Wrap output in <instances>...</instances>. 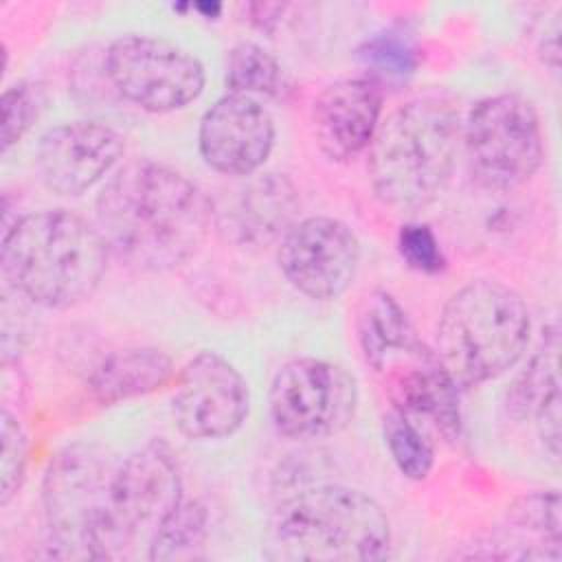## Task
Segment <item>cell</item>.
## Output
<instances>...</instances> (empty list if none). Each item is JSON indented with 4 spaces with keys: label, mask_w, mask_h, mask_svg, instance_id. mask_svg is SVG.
I'll list each match as a JSON object with an SVG mask.
<instances>
[{
    "label": "cell",
    "mask_w": 562,
    "mask_h": 562,
    "mask_svg": "<svg viewBox=\"0 0 562 562\" xmlns=\"http://www.w3.org/2000/svg\"><path fill=\"white\" fill-rule=\"evenodd\" d=\"M213 206L178 169L138 158L123 165L97 198V228L116 259L145 272L189 261L206 239Z\"/></svg>",
    "instance_id": "cell-1"
},
{
    "label": "cell",
    "mask_w": 562,
    "mask_h": 562,
    "mask_svg": "<svg viewBox=\"0 0 562 562\" xmlns=\"http://www.w3.org/2000/svg\"><path fill=\"white\" fill-rule=\"evenodd\" d=\"M110 250L97 226L66 209L29 213L2 237V272L24 299L64 310L94 294Z\"/></svg>",
    "instance_id": "cell-2"
},
{
    "label": "cell",
    "mask_w": 562,
    "mask_h": 562,
    "mask_svg": "<svg viewBox=\"0 0 562 562\" xmlns=\"http://www.w3.org/2000/svg\"><path fill=\"white\" fill-rule=\"evenodd\" d=\"M461 132L459 110L439 97H419L393 110L369 145L375 195L404 213L435 202L450 180Z\"/></svg>",
    "instance_id": "cell-3"
},
{
    "label": "cell",
    "mask_w": 562,
    "mask_h": 562,
    "mask_svg": "<svg viewBox=\"0 0 562 562\" xmlns=\"http://www.w3.org/2000/svg\"><path fill=\"white\" fill-rule=\"evenodd\" d=\"M391 553L384 509L364 492L314 485L290 496L274 514L266 555L272 560L369 562Z\"/></svg>",
    "instance_id": "cell-4"
},
{
    "label": "cell",
    "mask_w": 562,
    "mask_h": 562,
    "mask_svg": "<svg viewBox=\"0 0 562 562\" xmlns=\"http://www.w3.org/2000/svg\"><path fill=\"white\" fill-rule=\"evenodd\" d=\"M529 334L522 296L501 281L476 279L446 301L435 356L454 384L468 389L512 369L527 351Z\"/></svg>",
    "instance_id": "cell-5"
},
{
    "label": "cell",
    "mask_w": 562,
    "mask_h": 562,
    "mask_svg": "<svg viewBox=\"0 0 562 562\" xmlns=\"http://www.w3.org/2000/svg\"><path fill=\"white\" fill-rule=\"evenodd\" d=\"M116 465L94 443L59 450L44 474L42 503L53 558L105 560L103 536Z\"/></svg>",
    "instance_id": "cell-6"
},
{
    "label": "cell",
    "mask_w": 562,
    "mask_h": 562,
    "mask_svg": "<svg viewBox=\"0 0 562 562\" xmlns=\"http://www.w3.org/2000/svg\"><path fill=\"white\" fill-rule=\"evenodd\" d=\"M182 503V476L171 448L154 439L125 457L110 485L103 553L105 560L130 558L149 544Z\"/></svg>",
    "instance_id": "cell-7"
},
{
    "label": "cell",
    "mask_w": 562,
    "mask_h": 562,
    "mask_svg": "<svg viewBox=\"0 0 562 562\" xmlns=\"http://www.w3.org/2000/svg\"><path fill=\"white\" fill-rule=\"evenodd\" d=\"M472 176L492 191H512L533 178L544 158L536 108L520 94L479 101L463 125Z\"/></svg>",
    "instance_id": "cell-8"
},
{
    "label": "cell",
    "mask_w": 562,
    "mask_h": 562,
    "mask_svg": "<svg viewBox=\"0 0 562 562\" xmlns=\"http://www.w3.org/2000/svg\"><path fill=\"white\" fill-rule=\"evenodd\" d=\"M105 75L130 103L165 114L187 108L204 90V66L165 37L130 33L105 53Z\"/></svg>",
    "instance_id": "cell-9"
},
{
    "label": "cell",
    "mask_w": 562,
    "mask_h": 562,
    "mask_svg": "<svg viewBox=\"0 0 562 562\" xmlns=\"http://www.w3.org/2000/svg\"><path fill=\"white\" fill-rule=\"evenodd\" d=\"M268 404L272 424L283 437L321 439L353 419L358 386L336 362L294 358L274 373Z\"/></svg>",
    "instance_id": "cell-10"
},
{
    "label": "cell",
    "mask_w": 562,
    "mask_h": 562,
    "mask_svg": "<svg viewBox=\"0 0 562 562\" xmlns=\"http://www.w3.org/2000/svg\"><path fill=\"white\" fill-rule=\"evenodd\" d=\"M248 411L244 375L215 351L193 356L176 378L171 413L189 439H224L246 422Z\"/></svg>",
    "instance_id": "cell-11"
},
{
    "label": "cell",
    "mask_w": 562,
    "mask_h": 562,
    "mask_svg": "<svg viewBox=\"0 0 562 562\" xmlns=\"http://www.w3.org/2000/svg\"><path fill=\"white\" fill-rule=\"evenodd\" d=\"M279 268L288 283L314 301L340 296L358 272L360 241L334 217H305L281 237Z\"/></svg>",
    "instance_id": "cell-12"
},
{
    "label": "cell",
    "mask_w": 562,
    "mask_h": 562,
    "mask_svg": "<svg viewBox=\"0 0 562 562\" xmlns=\"http://www.w3.org/2000/svg\"><path fill=\"white\" fill-rule=\"evenodd\" d=\"M125 143L101 121H70L50 127L37 145V173L57 195H81L121 160Z\"/></svg>",
    "instance_id": "cell-13"
},
{
    "label": "cell",
    "mask_w": 562,
    "mask_h": 562,
    "mask_svg": "<svg viewBox=\"0 0 562 562\" xmlns=\"http://www.w3.org/2000/svg\"><path fill=\"white\" fill-rule=\"evenodd\" d=\"M198 145L211 169L226 176H250L272 151L274 123L259 99L228 92L204 112Z\"/></svg>",
    "instance_id": "cell-14"
},
{
    "label": "cell",
    "mask_w": 562,
    "mask_h": 562,
    "mask_svg": "<svg viewBox=\"0 0 562 562\" xmlns=\"http://www.w3.org/2000/svg\"><path fill=\"white\" fill-rule=\"evenodd\" d=\"M382 371H386V391L395 411L408 419H426L446 439L459 437V386L441 367L435 351L424 345L393 358Z\"/></svg>",
    "instance_id": "cell-15"
},
{
    "label": "cell",
    "mask_w": 562,
    "mask_h": 562,
    "mask_svg": "<svg viewBox=\"0 0 562 562\" xmlns=\"http://www.w3.org/2000/svg\"><path fill=\"white\" fill-rule=\"evenodd\" d=\"M382 114V88L367 77L340 79L321 90L312 105V125L321 151L347 160L367 149Z\"/></svg>",
    "instance_id": "cell-16"
},
{
    "label": "cell",
    "mask_w": 562,
    "mask_h": 562,
    "mask_svg": "<svg viewBox=\"0 0 562 562\" xmlns=\"http://www.w3.org/2000/svg\"><path fill=\"white\" fill-rule=\"evenodd\" d=\"M171 378L173 362L162 349L132 347L105 356L88 375V389L99 404L110 406L162 389Z\"/></svg>",
    "instance_id": "cell-17"
},
{
    "label": "cell",
    "mask_w": 562,
    "mask_h": 562,
    "mask_svg": "<svg viewBox=\"0 0 562 562\" xmlns=\"http://www.w3.org/2000/svg\"><path fill=\"white\" fill-rule=\"evenodd\" d=\"M299 198L292 182L281 173L250 180L231 211V228L248 244H268L283 237L294 224Z\"/></svg>",
    "instance_id": "cell-18"
},
{
    "label": "cell",
    "mask_w": 562,
    "mask_h": 562,
    "mask_svg": "<svg viewBox=\"0 0 562 562\" xmlns=\"http://www.w3.org/2000/svg\"><path fill=\"white\" fill-rule=\"evenodd\" d=\"M358 336H360L364 360L375 371H382V367L393 358L424 347L406 312L389 292H382V290L369 296L360 314Z\"/></svg>",
    "instance_id": "cell-19"
},
{
    "label": "cell",
    "mask_w": 562,
    "mask_h": 562,
    "mask_svg": "<svg viewBox=\"0 0 562 562\" xmlns=\"http://www.w3.org/2000/svg\"><path fill=\"white\" fill-rule=\"evenodd\" d=\"M358 59L367 68L373 83H406L419 64V48L402 29H384L358 48Z\"/></svg>",
    "instance_id": "cell-20"
},
{
    "label": "cell",
    "mask_w": 562,
    "mask_h": 562,
    "mask_svg": "<svg viewBox=\"0 0 562 562\" xmlns=\"http://www.w3.org/2000/svg\"><path fill=\"white\" fill-rule=\"evenodd\" d=\"M224 81L231 94L274 97L281 92L283 72L266 48L255 42H241L228 50Z\"/></svg>",
    "instance_id": "cell-21"
},
{
    "label": "cell",
    "mask_w": 562,
    "mask_h": 562,
    "mask_svg": "<svg viewBox=\"0 0 562 562\" xmlns=\"http://www.w3.org/2000/svg\"><path fill=\"white\" fill-rule=\"evenodd\" d=\"M209 533V512L200 501H182L154 536L149 560L195 558Z\"/></svg>",
    "instance_id": "cell-22"
},
{
    "label": "cell",
    "mask_w": 562,
    "mask_h": 562,
    "mask_svg": "<svg viewBox=\"0 0 562 562\" xmlns=\"http://www.w3.org/2000/svg\"><path fill=\"white\" fill-rule=\"evenodd\" d=\"M558 351H560V336L558 329H547V336L529 360L527 369L516 378L509 389V408L516 417H525L533 413V408L555 389H560L558 375Z\"/></svg>",
    "instance_id": "cell-23"
},
{
    "label": "cell",
    "mask_w": 562,
    "mask_h": 562,
    "mask_svg": "<svg viewBox=\"0 0 562 562\" xmlns=\"http://www.w3.org/2000/svg\"><path fill=\"white\" fill-rule=\"evenodd\" d=\"M382 430L397 470L406 479L424 481L435 465V448L430 439L422 432V428L393 408L389 415H384Z\"/></svg>",
    "instance_id": "cell-24"
},
{
    "label": "cell",
    "mask_w": 562,
    "mask_h": 562,
    "mask_svg": "<svg viewBox=\"0 0 562 562\" xmlns=\"http://www.w3.org/2000/svg\"><path fill=\"white\" fill-rule=\"evenodd\" d=\"M46 103L44 88L37 83H15L4 90L2 94V151H9L11 145H15L29 127L37 121Z\"/></svg>",
    "instance_id": "cell-25"
},
{
    "label": "cell",
    "mask_w": 562,
    "mask_h": 562,
    "mask_svg": "<svg viewBox=\"0 0 562 562\" xmlns=\"http://www.w3.org/2000/svg\"><path fill=\"white\" fill-rule=\"evenodd\" d=\"M2 426V459H0V503L7 505L24 481V470L29 461V439L18 422L7 408L0 415Z\"/></svg>",
    "instance_id": "cell-26"
},
{
    "label": "cell",
    "mask_w": 562,
    "mask_h": 562,
    "mask_svg": "<svg viewBox=\"0 0 562 562\" xmlns=\"http://www.w3.org/2000/svg\"><path fill=\"white\" fill-rule=\"evenodd\" d=\"M509 522L516 527L540 533L549 542L560 544V494L558 490L533 492L520 496L509 509Z\"/></svg>",
    "instance_id": "cell-27"
},
{
    "label": "cell",
    "mask_w": 562,
    "mask_h": 562,
    "mask_svg": "<svg viewBox=\"0 0 562 562\" xmlns=\"http://www.w3.org/2000/svg\"><path fill=\"white\" fill-rule=\"evenodd\" d=\"M397 248L402 259L417 272L435 274L446 268L439 241L426 224H404L397 235Z\"/></svg>",
    "instance_id": "cell-28"
},
{
    "label": "cell",
    "mask_w": 562,
    "mask_h": 562,
    "mask_svg": "<svg viewBox=\"0 0 562 562\" xmlns=\"http://www.w3.org/2000/svg\"><path fill=\"white\" fill-rule=\"evenodd\" d=\"M536 426L538 435L547 448V452L558 459L560 457V389L551 391L536 408Z\"/></svg>",
    "instance_id": "cell-29"
},
{
    "label": "cell",
    "mask_w": 562,
    "mask_h": 562,
    "mask_svg": "<svg viewBox=\"0 0 562 562\" xmlns=\"http://www.w3.org/2000/svg\"><path fill=\"white\" fill-rule=\"evenodd\" d=\"M195 9L202 11L206 18H213V15H217L222 11L220 4H195Z\"/></svg>",
    "instance_id": "cell-30"
}]
</instances>
